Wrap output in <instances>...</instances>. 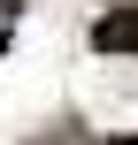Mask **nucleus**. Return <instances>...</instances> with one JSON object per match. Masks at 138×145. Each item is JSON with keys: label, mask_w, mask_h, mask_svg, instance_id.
<instances>
[{"label": "nucleus", "mask_w": 138, "mask_h": 145, "mask_svg": "<svg viewBox=\"0 0 138 145\" xmlns=\"http://www.w3.org/2000/svg\"><path fill=\"white\" fill-rule=\"evenodd\" d=\"M92 38H100L108 54H115V46H131V54H138V8H123V15H100V31H92Z\"/></svg>", "instance_id": "f257e3e1"}]
</instances>
